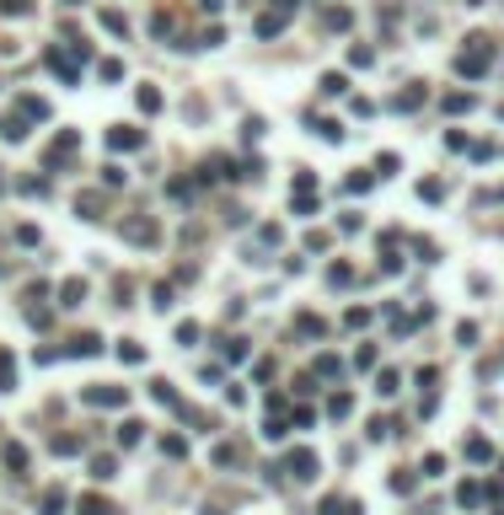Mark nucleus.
I'll return each mask as SVG.
<instances>
[{
    "label": "nucleus",
    "mask_w": 504,
    "mask_h": 515,
    "mask_svg": "<svg viewBox=\"0 0 504 515\" xmlns=\"http://www.w3.org/2000/svg\"><path fill=\"white\" fill-rule=\"evenodd\" d=\"M467 107H472V91H451L445 97V113H467Z\"/></svg>",
    "instance_id": "obj_13"
},
{
    "label": "nucleus",
    "mask_w": 504,
    "mask_h": 515,
    "mask_svg": "<svg viewBox=\"0 0 504 515\" xmlns=\"http://www.w3.org/2000/svg\"><path fill=\"white\" fill-rule=\"evenodd\" d=\"M123 397H129L123 387H86L81 392V403H92V408H119Z\"/></svg>",
    "instance_id": "obj_3"
},
{
    "label": "nucleus",
    "mask_w": 504,
    "mask_h": 515,
    "mask_svg": "<svg viewBox=\"0 0 504 515\" xmlns=\"http://www.w3.org/2000/svg\"><path fill=\"white\" fill-rule=\"evenodd\" d=\"M467 456H472V462H488V456H494V446H488V440H467Z\"/></svg>",
    "instance_id": "obj_20"
},
{
    "label": "nucleus",
    "mask_w": 504,
    "mask_h": 515,
    "mask_svg": "<svg viewBox=\"0 0 504 515\" xmlns=\"http://www.w3.org/2000/svg\"><path fill=\"white\" fill-rule=\"evenodd\" d=\"M6 467H11V473H21V467H27V451H21V446H11V451H6Z\"/></svg>",
    "instance_id": "obj_27"
},
{
    "label": "nucleus",
    "mask_w": 504,
    "mask_h": 515,
    "mask_svg": "<svg viewBox=\"0 0 504 515\" xmlns=\"http://www.w3.org/2000/svg\"><path fill=\"white\" fill-rule=\"evenodd\" d=\"M64 510V494L60 489H49V494H43V515H60Z\"/></svg>",
    "instance_id": "obj_22"
},
{
    "label": "nucleus",
    "mask_w": 504,
    "mask_h": 515,
    "mask_svg": "<svg viewBox=\"0 0 504 515\" xmlns=\"http://www.w3.org/2000/svg\"><path fill=\"white\" fill-rule=\"evenodd\" d=\"M317 376H343V365H338V354H322V360H317Z\"/></svg>",
    "instance_id": "obj_23"
},
{
    "label": "nucleus",
    "mask_w": 504,
    "mask_h": 515,
    "mask_svg": "<svg viewBox=\"0 0 504 515\" xmlns=\"http://www.w3.org/2000/svg\"><path fill=\"white\" fill-rule=\"evenodd\" d=\"M327 413H333V419H349V413H354V397H349V392H338V397L327 403Z\"/></svg>",
    "instance_id": "obj_12"
},
{
    "label": "nucleus",
    "mask_w": 504,
    "mask_h": 515,
    "mask_svg": "<svg viewBox=\"0 0 504 515\" xmlns=\"http://www.w3.org/2000/svg\"><path fill=\"white\" fill-rule=\"evenodd\" d=\"M0 11H6V17H27V11H33V0H0Z\"/></svg>",
    "instance_id": "obj_24"
},
{
    "label": "nucleus",
    "mask_w": 504,
    "mask_h": 515,
    "mask_svg": "<svg viewBox=\"0 0 504 515\" xmlns=\"http://www.w3.org/2000/svg\"><path fill=\"white\" fill-rule=\"evenodd\" d=\"M456 499H462L467 510H472V505H478V499H483V494H478V483H462V489H456Z\"/></svg>",
    "instance_id": "obj_28"
},
{
    "label": "nucleus",
    "mask_w": 504,
    "mask_h": 515,
    "mask_svg": "<svg viewBox=\"0 0 504 515\" xmlns=\"http://www.w3.org/2000/svg\"><path fill=\"white\" fill-rule=\"evenodd\" d=\"M343 86H349V81H343V76H322V91H327V97H338Z\"/></svg>",
    "instance_id": "obj_30"
},
{
    "label": "nucleus",
    "mask_w": 504,
    "mask_h": 515,
    "mask_svg": "<svg viewBox=\"0 0 504 515\" xmlns=\"http://www.w3.org/2000/svg\"><path fill=\"white\" fill-rule=\"evenodd\" d=\"M97 349H102L97 333H81V338H70V354H97Z\"/></svg>",
    "instance_id": "obj_10"
},
{
    "label": "nucleus",
    "mask_w": 504,
    "mask_h": 515,
    "mask_svg": "<svg viewBox=\"0 0 504 515\" xmlns=\"http://www.w3.org/2000/svg\"><path fill=\"white\" fill-rule=\"evenodd\" d=\"M376 392H381V397H392V392H397V371H381V376H376Z\"/></svg>",
    "instance_id": "obj_25"
},
{
    "label": "nucleus",
    "mask_w": 504,
    "mask_h": 515,
    "mask_svg": "<svg viewBox=\"0 0 504 515\" xmlns=\"http://www.w3.org/2000/svg\"><path fill=\"white\" fill-rule=\"evenodd\" d=\"M119 360H123V365H140L145 349H140V344H119Z\"/></svg>",
    "instance_id": "obj_21"
},
{
    "label": "nucleus",
    "mask_w": 504,
    "mask_h": 515,
    "mask_svg": "<svg viewBox=\"0 0 504 515\" xmlns=\"http://www.w3.org/2000/svg\"><path fill=\"white\" fill-rule=\"evenodd\" d=\"M107 145H113V150H140V145H145V129L119 124V129H107Z\"/></svg>",
    "instance_id": "obj_4"
},
{
    "label": "nucleus",
    "mask_w": 504,
    "mask_h": 515,
    "mask_svg": "<svg viewBox=\"0 0 504 515\" xmlns=\"http://www.w3.org/2000/svg\"><path fill=\"white\" fill-rule=\"evenodd\" d=\"M81 515H113V505L107 499H81Z\"/></svg>",
    "instance_id": "obj_26"
},
{
    "label": "nucleus",
    "mask_w": 504,
    "mask_h": 515,
    "mask_svg": "<svg viewBox=\"0 0 504 515\" xmlns=\"http://www.w3.org/2000/svg\"><path fill=\"white\" fill-rule=\"evenodd\" d=\"M150 397H156V403H166V408H177V392L166 387V381H156V387H150Z\"/></svg>",
    "instance_id": "obj_17"
},
{
    "label": "nucleus",
    "mask_w": 504,
    "mask_h": 515,
    "mask_svg": "<svg viewBox=\"0 0 504 515\" xmlns=\"http://www.w3.org/2000/svg\"><path fill=\"white\" fill-rule=\"evenodd\" d=\"M295 328H301V333H306V338H322V333H327V328H322V322H317V317H295Z\"/></svg>",
    "instance_id": "obj_19"
},
{
    "label": "nucleus",
    "mask_w": 504,
    "mask_h": 515,
    "mask_svg": "<svg viewBox=\"0 0 504 515\" xmlns=\"http://www.w3.org/2000/svg\"><path fill=\"white\" fill-rule=\"evenodd\" d=\"M123 236H129V242H140V247H150V242H156V220H129V226H123Z\"/></svg>",
    "instance_id": "obj_6"
},
{
    "label": "nucleus",
    "mask_w": 504,
    "mask_h": 515,
    "mask_svg": "<svg viewBox=\"0 0 504 515\" xmlns=\"http://www.w3.org/2000/svg\"><path fill=\"white\" fill-rule=\"evenodd\" d=\"M279 27H284V6H279V11H263V17H258V33H263V38H274Z\"/></svg>",
    "instance_id": "obj_9"
},
{
    "label": "nucleus",
    "mask_w": 504,
    "mask_h": 515,
    "mask_svg": "<svg viewBox=\"0 0 504 515\" xmlns=\"http://www.w3.org/2000/svg\"><path fill=\"white\" fill-rule=\"evenodd\" d=\"M86 301V279H64L60 285V306H81Z\"/></svg>",
    "instance_id": "obj_7"
},
{
    "label": "nucleus",
    "mask_w": 504,
    "mask_h": 515,
    "mask_svg": "<svg viewBox=\"0 0 504 515\" xmlns=\"http://www.w3.org/2000/svg\"><path fill=\"white\" fill-rule=\"evenodd\" d=\"M54 451H60V456H76V451H81V440H76V435H54Z\"/></svg>",
    "instance_id": "obj_14"
},
{
    "label": "nucleus",
    "mask_w": 504,
    "mask_h": 515,
    "mask_svg": "<svg viewBox=\"0 0 504 515\" xmlns=\"http://www.w3.org/2000/svg\"><path fill=\"white\" fill-rule=\"evenodd\" d=\"M102 27H107V33H119V38H123V33H129V21H123L119 11H102Z\"/></svg>",
    "instance_id": "obj_15"
},
{
    "label": "nucleus",
    "mask_w": 504,
    "mask_h": 515,
    "mask_svg": "<svg viewBox=\"0 0 504 515\" xmlns=\"http://www.w3.org/2000/svg\"><path fill=\"white\" fill-rule=\"evenodd\" d=\"M488 64H494V38H483V33H478V38L456 54V70H462V76H483Z\"/></svg>",
    "instance_id": "obj_1"
},
{
    "label": "nucleus",
    "mask_w": 504,
    "mask_h": 515,
    "mask_svg": "<svg viewBox=\"0 0 504 515\" xmlns=\"http://www.w3.org/2000/svg\"><path fill=\"white\" fill-rule=\"evenodd\" d=\"M322 515H360V499H322Z\"/></svg>",
    "instance_id": "obj_8"
},
{
    "label": "nucleus",
    "mask_w": 504,
    "mask_h": 515,
    "mask_svg": "<svg viewBox=\"0 0 504 515\" xmlns=\"http://www.w3.org/2000/svg\"><path fill=\"white\" fill-rule=\"evenodd\" d=\"M119 473V462H113V456H97V462H92V478H113Z\"/></svg>",
    "instance_id": "obj_18"
},
{
    "label": "nucleus",
    "mask_w": 504,
    "mask_h": 515,
    "mask_svg": "<svg viewBox=\"0 0 504 515\" xmlns=\"http://www.w3.org/2000/svg\"><path fill=\"white\" fill-rule=\"evenodd\" d=\"M60 6H81V0H60Z\"/></svg>",
    "instance_id": "obj_31"
},
{
    "label": "nucleus",
    "mask_w": 504,
    "mask_h": 515,
    "mask_svg": "<svg viewBox=\"0 0 504 515\" xmlns=\"http://www.w3.org/2000/svg\"><path fill=\"white\" fill-rule=\"evenodd\" d=\"M140 107H145V113H156V107H162V91H156V86H140Z\"/></svg>",
    "instance_id": "obj_16"
},
{
    "label": "nucleus",
    "mask_w": 504,
    "mask_h": 515,
    "mask_svg": "<svg viewBox=\"0 0 504 515\" xmlns=\"http://www.w3.org/2000/svg\"><path fill=\"white\" fill-rule=\"evenodd\" d=\"M290 473L301 478V483H311V478H317V456L311 451H290Z\"/></svg>",
    "instance_id": "obj_5"
},
{
    "label": "nucleus",
    "mask_w": 504,
    "mask_h": 515,
    "mask_svg": "<svg viewBox=\"0 0 504 515\" xmlns=\"http://www.w3.org/2000/svg\"><path fill=\"white\" fill-rule=\"evenodd\" d=\"M140 435H145V424H140V419H129V424L119 430V446H140Z\"/></svg>",
    "instance_id": "obj_11"
},
{
    "label": "nucleus",
    "mask_w": 504,
    "mask_h": 515,
    "mask_svg": "<svg viewBox=\"0 0 504 515\" xmlns=\"http://www.w3.org/2000/svg\"><path fill=\"white\" fill-rule=\"evenodd\" d=\"M162 451H166V456H182L188 446H182V435H166V440H162Z\"/></svg>",
    "instance_id": "obj_29"
},
{
    "label": "nucleus",
    "mask_w": 504,
    "mask_h": 515,
    "mask_svg": "<svg viewBox=\"0 0 504 515\" xmlns=\"http://www.w3.org/2000/svg\"><path fill=\"white\" fill-rule=\"evenodd\" d=\"M76 145H81V129H64L60 140H54L49 150H43V166H49V172H60V166H64V156H70Z\"/></svg>",
    "instance_id": "obj_2"
}]
</instances>
